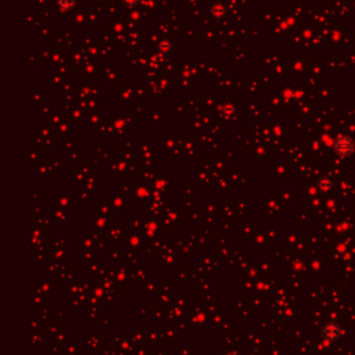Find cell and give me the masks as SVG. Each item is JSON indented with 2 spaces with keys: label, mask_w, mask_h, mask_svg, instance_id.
Wrapping results in <instances>:
<instances>
[{
  "label": "cell",
  "mask_w": 355,
  "mask_h": 355,
  "mask_svg": "<svg viewBox=\"0 0 355 355\" xmlns=\"http://www.w3.org/2000/svg\"><path fill=\"white\" fill-rule=\"evenodd\" d=\"M355 143L354 140L351 139L347 135H340L337 139L334 140L333 143V150L336 154H339L340 157H348L354 153Z\"/></svg>",
  "instance_id": "6da1fadb"
},
{
  "label": "cell",
  "mask_w": 355,
  "mask_h": 355,
  "mask_svg": "<svg viewBox=\"0 0 355 355\" xmlns=\"http://www.w3.org/2000/svg\"><path fill=\"white\" fill-rule=\"evenodd\" d=\"M321 334H322V337H324L326 341L333 343V341H337L339 339H341V336H343V327H341V325H339L337 322L330 321V322H326V324L322 326Z\"/></svg>",
  "instance_id": "7a4b0ae2"
},
{
  "label": "cell",
  "mask_w": 355,
  "mask_h": 355,
  "mask_svg": "<svg viewBox=\"0 0 355 355\" xmlns=\"http://www.w3.org/2000/svg\"><path fill=\"white\" fill-rule=\"evenodd\" d=\"M209 14L215 20H224L228 16V6L222 1H215L209 6Z\"/></svg>",
  "instance_id": "3957f363"
},
{
  "label": "cell",
  "mask_w": 355,
  "mask_h": 355,
  "mask_svg": "<svg viewBox=\"0 0 355 355\" xmlns=\"http://www.w3.org/2000/svg\"><path fill=\"white\" fill-rule=\"evenodd\" d=\"M317 189L318 192H321V193L324 194L332 193L333 189H334V180L329 177L319 178L317 180Z\"/></svg>",
  "instance_id": "277c9868"
},
{
  "label": "cell",
  "mask_w": 355,
  "mask_h": 355,
  "mask_svg": "<svg viewBox=\"0 0 355 355\" xmlns=\"http://www.w3.org/2000/svg\"><path fill=\"white\" fill-rule=\"evenodd\" d=\"M57 6H59V8H60L61 11L67 13V11H71V10L75 8L77 0H57Z\"/></svg>",
  "instance_id": "5b68a950"
},
{
  "label": "cell",
  "mask_w": 355,
  "mask_h": 355,
  "mask_svg": "<svg viewBox=\"0 0 355 355\" xmlns=\"http://www.w3.org/2000/svg\"><path fill=\"white\" fill-rule=\"evenodd\" d=\"M171 47H172V45H171V42L170 40H167V39H164V40H161L160 43H158V46H157V49L161 52V53H168L171 50Z\"/></svg>",
  "instance_id": "8992f818"
},
{
  "label": "cell",
  "mask_w": 355,
  "mask_h": 355,
  "mask_svg": "<svg viewBox=\"0 0 355 355\" xmlns=\"http://www.w3.org/2000/svg\"><path fill=\"white\" fill-rule=\"evenodd\" d=\"M139 1L140 0H122V3H124L126 7H135Z\"/></svg>",
  "instance_id": "52a82bcc"
},
{
  "label": "cell",
  "mask_w": 355,
  "mask_h": 355,
  "mask_svg": "<svg viewBox=\"0 0 355 355\" xmlns=\"http://www.w3.org/2000/svg\"><path fill=\"white\" fill-rule=\"evenodd\" d=\"M225 355H240L237 351H229V353H226Z\"/></svg>",
  "instance_id": "ba28073f"
},
{
  "label": "cell",
  "mask_w": 355,
  "mask_h": 355,
  "mask_svg": "<svg viewBox=\"0 0 355 355\" xmlns=\"http://www.w3.org/2000/svg\"><path fill=\"white\" fill-rule=\"evenodd\" d=\"M353 194H354V197H355V187H354V189H353Z\"/></svg>",
  "instance_id": "9c48e42d"
}]
</instances>
